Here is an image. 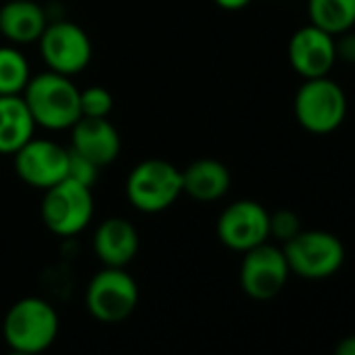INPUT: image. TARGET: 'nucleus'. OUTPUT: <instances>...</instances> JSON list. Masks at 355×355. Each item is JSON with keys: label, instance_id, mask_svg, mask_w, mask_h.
Wrapping results in <instances>:
<instances>
[{"label": "nucleus", "instance_id": "1", "mask_svg": "<svg viewBox=\"0 0 355 355\" xmlns=\"http://www.w3.org/2000/svg\"><path fill=\"white\" fill-rule=\"evenodd\" d=\"M21 96L36 125L44 130L65 132L82 119L80 88L69 76H61L51 69L32 76Z\"/></svg>", "mask_w": 355, "mask_h": 355}, {"label": "nucleus", "instance_id": "2", "mask_svg": "<svg viewBox=\"0 0 355 355\" xmlns=\"http://www.w3.org/2000/svg\"><path fill=\"white\" fill-rule=\"evenodd\" d=\"M59 313L46 299L24 297L13 303L3 320V336L13 351L40 355L59 334Z\"/></svg>", "mask_w": 355, "mask_h": 355}, {"label": "nucleus", "instance_id": "3", "mask_svg": "<svg viewBox=\"0 0 355 355\" xmlns=\"http://www.w3.org/2000/svg\"><path fill=\"white\" fill-rule=\"evenodd\" d=\"M347 94L343 86L330 76L303 80L293 101L297 123L315 136L336 132L347 119Z\"/></svg>", "mask_w": 355, "mask_h": 355}, {"label": "nucleus", "instance_id": "4", "mask_svg": "<svg viewBox=\"0 0 355 355\" xmlns=\"http://www.w3.org/2000/svg\"><path fill=\"white\" fill-rule=\"evenodd\" d=\"M180 195H184L182 169L165 159H144L128 173L125 197L140 214H161Z\"/></svg>", "mask_w": 355, "mask_h": 355}, {"label": "nucleus", "instance_id": "5", "mask_svg": "<svg viewBox=\"0 0 355 355\" xmlns=\"http://www.w3.org/2000/svg\"><path fill=\"white\" fill-rule=\"evenodd\" d=\"M291 274L305 280L334 276L345 263L343 241L328 230H301L282 245Z\"/></svg>", "mask_w": 355, "mask_h": 355}, {"label": "nucleus", "instance_id": "6", "mask_svg": "<svg viewBox=\"0 0 355 355\" xmlns=\"http://www.w3.org/2000/svg\"><path fill=\"white\" fill-rule=\"evenodd\" d=\"M40 216L49 232L61 239H71L84 232L94 218L92 189L73 182L69 178L44 191Z\"/></svg>", "mask_w": 355, "mask_h": 355}, {"label": "nucleus", "instance_id": "7", "mask_svg": "<svg viewBox=\"0 0 355 355\" xmlns=\"http://www.w3.org/2000/svg\"><path fill=\"white\" fill-rule=\"evenodd\" d=\"M140 291L125 268H103L86 286V307L103 324L128 320L138 307Z\"/></svg>", "mask_w": 355, "mask_h": 355}, {"label": "nucleus", "instance_id": "8", "mask_svg": "<svg viewBox=\"0 0 355 355\" xmlns=\"http://www.w3.org/2000/svg\"><path fill=\"white\" fill-rule=\"evenodd\" d=\"M46 67L61 76H78L92 61V42L84 28L73 21H53L38 40Z\"/></svg>", "mask_w": 355, "mask_h": 355}, {"label": "nucleus", "instance_id": "9", "mask_svg": "<svg viewBox=\"0 0 355 355\" xmlns=\"http://www.w3.org/2000/svg\"><path fill=\"white\" fill-rule=\"evenodd\" d=\"M19 180L36 191H49L67 178L69 148L49 138H32L13 155Z\"/></svg>", "mask_w": 355, "mask_h": 355}, {"label": "nucleus", "instance_id": "10", "mask_svg": "<svg viewBox=\"0 0 355 355\" xmlns=\"http://www.w3.org/2000/svg\"><path fill=\"white\" fill-rule=\"evenodd\" d=\"M216 232L226 249L247 253L270 241V211L253 199L234 201L220 214Z\"/></svg>", "mask_w": 355, "mask_h": 355}, {"label": "nucleus", "instance_id": "11", "mask_svg": "<svg viewBox=\"0 0 355 355\" xmlns=\"http://www.w3.org/2000/svg\"><path fill=\"white\" fill-rule=\"evenodd\" d=\"M291 276L282 247L263 243L243 253L241 263V288L255 301H270L282 293Z\"/></svg>", "mask_w": 355, "mask_h": 355}, {"label": "nucleus", "instance_id": "12", "mask_svg": "<svg viewBox=\"0 0 355 355\" xmlns=\"http://www.w3.org/2000/svg\"><path fill=\"white\" fill-rule=\"evenodd\" d=\"M286 57L293 71L303 80L330 76L332 67L336 65L334 36L307 24L291 36Z\"/></svg>", "mask_w": 355, "mask_h": 355}, {"label": "nucleus", "instance_id": "13", "mask_svg": "<svg viewBox=\"0 0 355 355\" xmlns=\"http://www.w3.org/2000/svg\"><path fill=\"white\" fill-rule=\"evenodd\" d=\"M71 150L103 169L119 157L121 136L107 117H82L71 128Z\"/></svg>", "mask_w": 355, "mask_h": 355}, {"label": "nucleus", "instance_id": "14", "mask_svg": "<svg viewBox=\"0 0 355 355\" xmlns=\"http://www.w3.org/2000/svg\"><path fill=\"white\" fill-rule=\"evenodd\" d=\"M96 259L107 268H125L134 261L140 249L136 226L125 218H107L98 224L92 236Z\"/></svg>", "mask_w": 355, "mask_h": 355}, {"label": "nucleus", "instance_id": "15", "mask_svg": "<svg viewBox=\"0 0 355 355\" xmlns=\"http://www.w3.org/2000/svg\"><path fill=\"white\" fill-rule=\"evenodd\" d=\"M46 26V11L36 0H7L0 7V36L15 46L38 42Z\"/></svg>", "mask_w": 355, "mask_h": 355}, {"label": "nucleus", "instance_id": "16", "mask_svg": "<svg viewBox=\"0 0 355 355\" xmlns=\"http://www.w3.org/2000/svg\"><path fill=\"white\" fill-rule=\"evenodd\" d=\"M230 169L218 159H197L182 169V191L199 203L224 199L230 191Z\"/></svg>", "mask_w": 355, "mask_h": 355}, {"label": "nucleus", "instance_id": "17", "mask_svg": "<svg viewBox=\"0 0 355 355\" xmlns=\"http://www.w3.org/2000/svg\"><path fill=\"white\" fill-rule=\"evenodd\" d=\"M36 121L24 101L17 96H0V155H15L36 136Z\"/></svg>", "mask_w": 355, "mask_h": 355}, {"label": "nucleus", "instance_id": "18", "mask_svg": "<svg viewBox=\"0 0 355 355\" xmlns=\"http://www.w3.org/2000/svg\"><path fill=\"white\" fill-rule=\"evenodd\" d=\"M307 17L330 36L345 34L355 26V0H307Z\"/></svg>", "mask_w": 355, "mask_h": 355}, {"label": "nucleus", "instance_id": "19", "mask_svg": "<svg viewBox=\"0 0 355 355\" xmlns=\"http://www.w3.org/2000/svg\"><path fill=\"white\" fill-rule=\"evenodd\" d=\"M32 80L30 63L26 55L13 46H0V96L24 94Z\"/></svg>", "mask_w": 355, "mask_h": 355}, {"label": "nucleus", "instance_id": "20", "mask_svg": "<svg viewBox=\"0 0 355 355\" xmlns=\"http://www.w3.org/2000/svg\"><path fill=\"white\" fill-rule=\"evenodd\" d=\"M80 109L82 117H109L113 111V96L103 86H90L80 90Z\"/></svg>", "mask_w": 355, "mask_h": 355}, {"label": "nucleus", "instance_id": "21", "mask_svg": "<svg viewBox=\"0 0 355 355\" xmlns=\"http://www.w3.org/2000/svg\"><path fill=\"white\" fill-rule=\"evenodd\" d=\"M301 220L295 211L291 209H278L270 214V239L280 241L282 245L288 243L293 236L301 232Z\"/></svg>", "mask_w": 355, "mask_h": 355}, {"label": "nucleus", "instance_id": "22", "mask_svg": "<svg viewBox=\"0 0 355 355\" xmlns=\"http://www.w3.org/2000/svg\"><path fill=\"white\" fill-rule=\"evenodd\" d=\"M101 167H96L92 161L84 159L82 155L73 153L69 148V169H67V178L73 182H80L88 189H92V184L96 182Z\"/></svg>", "mask_w": 355, "mask_h": 355}, {"label": "nucleus", "instance_id": "23", "mask_svg": "<svg viewBox=\"0 0 355 355\" xmlns=\"http://www.w3.org/2000/svg\"><path fill=\"white\" fill-rule=\"evenodd\" d=\"M334 49H336V61L355 65V32L353 30L334 36Z\"/></svg>", "mask_w": 355, "mask_h": 355}, {"label": "nucleus", "instance_id": "24", "mask_svg": "<svg viewBox=\"0 0 355 355\" xmlns=\"http://www.w3.org/2000/svg\"><path fill=\"white\" fill-rule=\"evenodd\" d=\"M334 355H355V334L338 340V345L334 347Z\"/></svg>", "mask_w": 355, "mask_h": 355}, {"label": "nucleus", "instance_id": "25", "mask_svg": "<svg viewBox=\"0 0 355 355\" xmlns=\"http://www.w3.org/2000/svg\"><path fill=\"white\" fill-rule=\"evenodd\" d=\"M214 3L224 11H241L251 5V0H214Z\"/></svg>", "mask_w": 355, "mask_h": 355}, {"label": "nucleus", "instance_id": "26", "mask_svg": "<svg viewBox=\"0 0 355 355\" xmlns=\"http://www.w3.org/2000/svg\"><path fill=\"white\" fill-rule=\"evenodd\" d=\"M7 355H34V353H24V351H13V349H11Z\"/></svg>", "mask_w": 355, "mask_h": 355}]
</instances>
